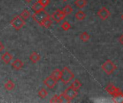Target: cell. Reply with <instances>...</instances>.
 <instances>
[{
    "label": "cell",
    "instance_id": "cell-23",
    "mask_svg": "<svg viewBox=\"0 0 123 103\" xmlns=\"http://www.w3.org/2000/svg\"><path fill=\"white\" fill-rule=\"evenodd\" d=\"M30 11L27 10V9H24V10L22 11L21 14H20V16H21L23 19H28V18L30 17Z\"/></svg>",
    "mask_w": 123,
    "mask_h": 103
},
{
    "label": "cell",
    "instance_id": "cell-24",
    "mask_svg": "<svg viewBox=\"0 0 123 103\" xmlns=\"http://www.w3.org/2000/svg\"><path fill=\"white\" fill-rule=\"evenodd\" d=\"M63 11L64 12V14L66 15H68V14H71L73 11V8L70 6V5H66L65 6V7L63 8Z\"/></svg>",
    "mask_w": 123,
    "mask_h": 103
},
{
    "label": "cell",
    "instance_id": "cell-29",
    "mask_svg": "<svg viewBox=\"0 0 123 103\" xmlns=\"http://www.w3.org/2000/svg\"><path fill=\"white\" fill-rule=\"evenodd\" d=\"M120 42L123 45V34H122L120 37Z\"/></svg>",
    "mask_w": 123,
    "mask_h": 103
},
{
    "label": "cell",
    "instance_id": "cell-12",
    "mask_svg": "<svg viewBox=\"0 0 123 103\" xmlns=\"http://www.w3.org/2000/svg\"><path fill=\"white\" fill-rule=\"evenodd\" d=\"M30 60L32 61V63H37L40 60V55L37 52H33L30 55Z\"/></svg>",
    "mask_w": 123,
    "mask_h": 103
},
{
    "label": "cell",
    "instance_id": "cell-30",
    "mask_svg": "<svg viewBox=\"0 0 123 103\" xmlns=\"http://www.w3.org/2000/svg\"><path fill=\"white\" fill-rule=\"evenodd\" d=\"M25 1L26 2H27V3H30L32 0H25Z\"/></svg>",
    "mask_w": 123,
    "mask_h": 103
},
{
    "label": "cell",
    "instance_id": "cell-10",
    "mask_svg": "<svg viewBox=\"0 0 123 103\" xmlns=\"http://www.w3.org/2000/svg\"><path fill=\"white\" fill-rule=\"evenodd\" d=\"M24 66V63L23 62L19 60V59H16L12 63V68H14L15 70H21Z\"/></svg>",
    "mask_w": 123,
    "mask_h": 103
},
{
    "label": "cell",
    "instance_id": "cell-9",
    "mask_svg": "<svg viewBox=\"0 0 123 103\" xmlns=\"http://www.w3.org/2000/svg\"><path fill=\"white\" fill-rule=\"evenodd\" d=\"M57 80H55L52 76L48 77L45 80H44V85L49 89H53L57 84Z\"/></svg>",
    "mask_w": 123,
    "mask_h": 103
},
{
    "label": "cell",
    "instance_id": "cell-3",
    "mask_svg": "<svg viewBox=\"0 0 123 103\" xmlns=\"http://www.w3.org/2000/svg\"><path fill=\"white\" fill-rule=\"evenodd\" d=\"M101 67L102 70L108 75H111L117 70V66L111 60H107L105 63L102 64Z\"/></svg>",
    "mask_w": 123,
    "mask_h": 103
},
{
    "label": "cell",
    "instance_id": "cell-22",
    "mask_svg": "<svg viewBox=\"0 0 123 103\" xmlns=\"http://www.w3.org/2000/svg\"><path fill=\"white\" fill-rule=\"evenodd\" d=\"M52 24H53V22H52V20L50 19V18L49 17V18L46 19L40 25L43 26V27H45V28H48V27H50L52 25Z\"/></svg>",
    "mask_w": 123,
    "mask_h": 103
},
{
    "label": "cell",
    "instance_id": "cell-7",
    "mask_svg": "<svg viewBox=\"0 0 123 103\" xmlns=\"http://www.w3.org/2000/svg\"><path fill=\"white\" fill-rule=\"evenodd\" d=\"M97 14H98V16L102 20H106L107 19H108L110 16L111 13L109 11V9H107L105 6H103L98 11Z\"/></svg>",
    "mask_w": 123,
    "mask_h": 103
},
{
    "label": "cell",
    "instance_id": "cell-1",
    "mask_svg": "<svg viewBox=\"0 0 123 103\" xmlns=\"http://www.w3.org/2000/svg\"><path fill=\"white\" fill-rule=\"evenodd\" d=\"M74 77H75L74 74L71 71V70L68 67H65L61 70V80L63 84H65V85L68 84L74 78Z\"/></svg>",
    "mask_w": 123,
    "mask_h": 103
},
{
    "label": "cell",
    "instance_id": "cell-32",
    "mask_svg": "<svg viewBox=\"0 0 123 103\" xmlns=\"http://www.w3.org/2000/svg\"><path fill=\"white\" fill-rule=\"evenodd\" d=\"M63 1H67V0H63Z\"/></svg>",
    "mask_w": 123,
    "mask_h": 103
},
{
    "label": "cell",
    "instance_id": "cell-2",
    "mask_svg": "<svg viewBox=\"0 0 123 103\" xmlns=\"http://www.w3.org/2000/svg\"><path fill=\"white\" fill-rule=\"evenodd\" d=\"M50 17V15L48 14V13L45 10L43 9L41 11L35 12L32 15V18L33 19V20L35 22H36L37 23H38L40 25L48 18Z\"/></svg>",
    "mask_w": 123,
    "mask_h": 103
},
{
    "label": "cell",
    "instance_id": "cell-19",
    "mask_svg": "<svg viewBox=\"0 0 123 103\" xmlns=\"http://www.w3.org/2000/svg\"><path fill=\"white\" fill-rule=\"evenodd\" d=\"M80 37V39L81 41H83V42H87L90 39V35L86 32H83V33H81L80 34V37Z\"/></svg>",
    "mask_w": 123,
    "mask_h": 103
},
{
    "label": "cell",
    "instance_id": "cell-11",
    "mask_svg": "<svg viewBox=\"0 0 123 103\" xmlns=\"http://www.w3.org/2000/svg\"><path fill=\"white\" fill-rule=\"evenodd\" d=\"M12 58H13L12 55L9 52H7L4 53L1 55V60L5 64H9L11 62V60H12Z\"/></svg>",
    "mask_w": 123,
    "mask_h": 103
},
{
    "label": "cell",
    "instance_id": "cell-28",
    "mask_svg": "<svg viewBox=\"0 0 123 103\" xmlns=\"http://www.w3.org/2000/svg\"><path fill=\"white\" fill-rule=\"evenodd\" d=\"M4 49V44H2V42H0V52H1L2 50H3Z\"/></svg>",
    "mask_w": 123,
    "mask_h": 103
},
{
    "label": "cell",
    "instance_id": "cell-25",
    "mask_svg": "<svg viewBox=\"0 0 123 103\" xmlns=\"http://www.w3.org/2000/svg\"><path fill=\"white\" fill-rule=\"evenodd\" d=\"M38 95L41 98H45L48 96V92L45 88H42L39 92H38Z\"/></svg>",
    "mask_w": 123,
    "mask_h": 103
},
{
    "label": "cell",
    "instance_id": "cell-26",
    "mask_svg": "<svg viewBox=\"0 0 123 103\" xmlns=\"http://www.w3.org/2000/svg\"><path fill=\"white\" fill-rule=\"evenodd\" d=\"M61 28H62L63 30H65V31H68V30L70 29V28H71V24H69L68 22L66 21V22H64L61 24Z\"/></svg>",
    "mask_w": 123,
    "mask_h": 103
},
{
    "label": "cell",
    "instance_id": "cell-16",
    "mask_svg": "<svg viewBox=\"0 0 123 103\" xmlns=\"http://www.w3.org/2000/svg\"><path fill=\"white\" fill-rule=\"evenodd\" d=\"M55 80H56L57 81H58L59 80H61V70H60L59 69H55V70L53 71L51 75Z\"/></svg>",
    "mask_w": 123,
    "mask_h": 103
},
{
    "label": "cell",
    "instance_id": "cell-8",
    "mask_svg": "<svg viewBox=\"0 0 123 103\" xmlns=\"http://www.w3.org/2000/svg\"><path fill=\"white\" fill-rule=\"evenodd\" d=\"M105 90H106L110 95H112V96H114V95H115L120 93V92H122L119 88L116 87L114 85H112V84H111V83L109 84V85L105 87Z\"/></svg>",
    "mask_w": 123,
    "mask_h": 103
},
{
    "label": "cell",
    "instance_id": "cell-20",
    "mask_svg": "<svg viewBox=\"0 0 123 103\" xmlns=\"http://www.w3.org/2000/svg\"><path fill=\"white\" fill-rule=\"evenodd\" d=\"M81 82L79 80H75L74 82H73V83L71 84V87H73V88H74L75 90H79L80 88H81Z\"/></svg>",
    "mask_w": 123,
    "mask_h": 103
},
{
    "label": "cell",
    "instance_id": "cell-21",
    "mask_svg": "<svg viewBox=\"0 0 123 103\" xmlns=\"http://www.w3.org/2000/svg\"><path fill=\"white\" fill-rule=\"evenodd\" d=\"M87 4L86 0H76L75 1V4L79 7V8H84Z\"/></svg>",
    "mask_w": 123,
    "mask_h": 103
},
{
    "label": "cell",
    "instance_id": "cell-18",
    "mask_svg": "<svg viewBox=\"0 0 123 103\" xmlns=\"http://www.w3.org/2000/svg\"><path fill=\"white\" fill-rule=\"evenodd\" d=\"M14 87H15L14 83L12 81H11V80H8L7 82H6L5 85H4L5 89H6V90H9V91L12 90L14 88Z\"/></svg>",
    "mask_w": 123,
    "mask_h": 103
},
{
    "label": "cell",
    "instance_id": "cell-5",
    "mask_svg": "<svg viewBox=\"0 0 123 103\" xmlns=\"http://www.w3.org/2000/svg\"><path fill=\"white\" fill-rule=\"evenodd\" d=\"M25 24V22L20 16H15L11 21V25L17 30H19L22 27H23Z\"/></svg>",
    "mask_w": 123,
    "mask_h": 103
},
{
    "label": "cell",
    "instance_id": "cell-15",
    "mask_svg": "<svg viewBox=\"0 0 123 103\" xmlns=\"http://www.w3.org/2000/svg\"><path fill=\"white\" fill-rule=\"evenodd\" d=\"M44 8H45V7H44L38 1H36L35 4H33V5H32V10H33L35 12L41 11V10L44 9Z\"/></svg>",
    "mask_w": 123,
    "mask_h": 103
},
{
    "label": "cell",
    "instance_id": "cell-31",
    "mask_svg": "<svg viewBox=\"0 0 123 103\" xmlns=\"http://www.w3.org/2000/svg\"><path fill=\"white\" fill-rule=\"evenodd\" d=\"M121 18H122V19H123V14H122V16H121Z\"/></svg>",
    "mask_w": 123,
    "mask_h": 103
},
{
    "label": "cell",
    "instance_id": "cell-4",
    "mask_svg": "<svg viewBox=\"0 0 123 103\" xmlns=\"http://www.w3.org/2000/svg\"><path fill=\"white\" fill-rule=\"evenodd\" d=\"M63 95L66 101L68 103H70L72 100H74L78 95V90H75L71 86H70L66 89V90L63 93Z\"/></svg>",
    "mask_w": 123,
    "mask_h": 103
},
{
    "label": "cell",
    "instance_id": "cell-14",
    "mask_svg": "<svg viewBox=\"0 0 123 103\" xmlns=\"http://www.w3.org/2000/svg\"><path fill=\"white\" fill-rule=\"evenodd\" d=\"M113 102L114 103H123V92H120V93L115 95L113 96Z\"/></svg>",
    "mask_w": 123,
    "mask_h": 103
},
{
    "label": "cell",
    "instance_id": "cell-13",
    "mask_svg": "<svg viewBox=\"0 0 123 103\" xmlns=\"http://www.w3.org/2000/svg\"><path fill=\"white\" fill-rule=\"evenodd\" d=\"M65 100L63 94H61V95H54L50 100V103H63V100Z\"/></svg>",
    "mask_w": 123,
    "mask_h": 103
},
{
    "label": "cell",
    "instance_id": "cell-27",
    "mask_svg": "<svg viewBox=\"0 0 123 103\" xmlns=\"http://www.w3.org/2000/svg\"><path fill=\"white\" fill-rule=\"evenodd\" d=\"M44 7H46L50 4V0H39L38 1Z\"/></svg>",
    "mask_w": 123,
    "mask_h": 103
},
{
    "label": "cell",
    "instance_id": "cell-6",
    "mask_svg": "<svg viewBox=\"0 0 123 103\" xmlns=\"http://www.w3.org/2000/svg\"><path fill=\"white\" fill-rule=\"evenodd\" d=\"M66 14H64V12L63 11V10L61 9H57L55 11L53 12V14H52V18L53 20H55L56 22H60L62 20H63L66 17Z\"/></svg>",
    "mask_w": 123,
    "mask_h": 103
},
{
    "label": "cell",
    "instance_id": "cell-17",
    "mask_svg": "<svg viewBox=\"0 0 123 103\" xmlns=\"http://www.w3.org/2000/svg\"><path fill=\"white\" fill-rule=\"evenodd\" d=\"M86 14L83 11H78L76 14H75V17L76 18V19L79 20V21H82L86 18Z\"/></svg>",
    "mask_w": 123,
    "mask_h": 103
}]
</instances>
